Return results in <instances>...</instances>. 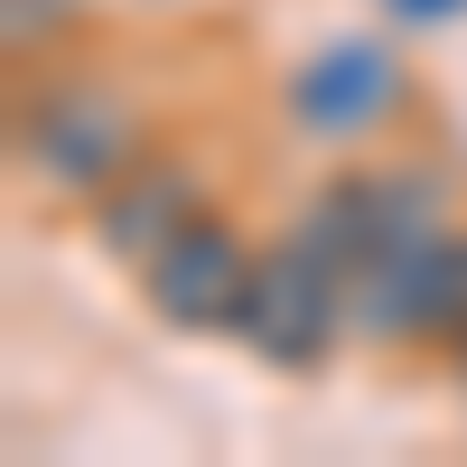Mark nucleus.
<instances>
[{
	"label": "nucleus",
	"instance_id": "obj_3",
	"mask_svg": "<svg viewBox=\"0 0 467 467\" xmlns=\"http://www.w3.org/2000/svg\"><path fill=\"white\" fill-rule=\"evenodd\" d=\"M150 281V308H160L169 327H244V299H253V253L234 244L224 224H187L169 253L140 262Z\"/></svg>",
	"mask_w": 467,
	"mask_h": 467
},
{
	"label": "nucleus",
	"instance_id": "obj_5",
	"mask_svg": "<svg viewBox=\"0 0 467 467\" xmlns=\"http://www.w3.org/2000/svg\"><path fill=\"white\" fill-rule=\"evenodd\" d=\"M187 224H197V178L169 169V160H140V169H122V178L103 187L94 244L122 253V262H150V253H169Z\"/></svg>",
	"mask_w": 467,
	"mask_h": 467
},
{
	"label": "nucleus",
	"instance_id": "obj_1",
	"mask_svg": "<svg viewBox=\"0 0 467 467\" xmlns=\"http://www.w3.org/2000/svg\"><path fill=\"white\" fill-rule=\"evenodd\" d=\"M337 327H346V271L337 262H318L290 234V244H271L262 262H253V299H244V337L262 365H318L327 346H337Z\"/></svg>",
	"mask_w": 467,
	"mask_h": 467
},
{
	"label": "nucleus",
	"instance_id": "obj_7",
	"mask_svg": "<svg viewBox=\"0 0 467 467\" xmlns=\"http://www.w3.org/2000/svg\"><path fill=\"white\" fill-rule=\"evenodd\" d=\"M458 0H393V19H411V28H431V19H449Z\"/></svg>",
	"mask_w": 467,
	"mask_h": 467
},
{
	"label": "nucleus",
	"instance_id": "obj_4",
	"mask_svg": "<svg viewBox=\"0 0 467 467\" xmlns=\"http://www.w3.org/2000/svg\"><path fill=\"white\" fill-rule=\"evenodd\" d=\"M402 103V66L374 47V37H337V47H318L299 75H290V112L318 140H356V131H374L383 112Z\"/></svg>",
	"mask_w": 467,
	"mask_h": 467
},
{
	"label": "nucleus",
	"instance_id": "obj_6",
	"mask_svg": "<svg viewBox=\"0 0 467 467\" xmlns=\"http://www.w3.org/2000/svg\"><path fill=\"white\" fill-rule=\"evenodd\" d=\"M57 19V0H10V37H28V28H47Z\"/></svg>",
	"mask_w": 467,
	"mask_h": 467
},
{
	"label": "nucleus",
	"instance_id": "obj_2",
	"mask_svg": "<svg viewBox=\"0 0 467 467\" xmlns=\"http://www.w3.org/2000/svg\"><path fill=\"white\" fill-rule=\"evenodd\" d=\"M131 103L122 94H103V85H57L47 103L19 122V150H28V169H47L57 187H112L131 160Z\"/></svg>",
	"mask_w": 467,
	"mask_h": 467
}]
</instances>
